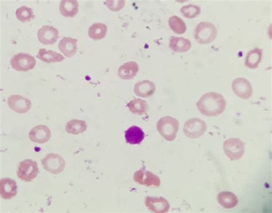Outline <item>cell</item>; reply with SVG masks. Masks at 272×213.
I'll return each instance as SVG.
<instances>
[{"instance_id": "obj_1", "label": "cell", "mask_w": 272, "mask_h": 213, "mask_svg": "<svg viewBox=\"0 0 272 213\" xmlns=\"http://www.w3.org/2000/svg\"><path fill=\"white\" fill-rule=\"evenodd\" d=\"M198 109L207 117H217L225 111L226 102L222 95L217 92H208L203 95L196 103Z\"/></svg>"}, {"instance_id": "obj_2", "label": "cell", "mask_w": 272, "mask_h": 213, "mask_svg": "<svg viewBox=\"0 0 272 213\" xmlns=\"http://www.w3.org/2000/svg\"><path fill=\"white\" fill-rule=\"evenodd\" d=\"M157 130L161 136L168 142L175 140L179 128V123L177 119L166 116L159 119L156 125Z\"/></svg>"}, {"instance_id": "obj_3", "label": "cell", "mask_w": 272, "mask_h": 213, "mask_svg": "<svg viewBox=\"0 0 272 213\" xmlns=\"http://www.w3.org/2000/svg\"><path fill=\"white\" fill-rule=\"evenodd\" d=\"M217 36V29L210 22H201L196 27L194 39L199 44L206 45L213 42Z\"/></svg>"}, {"instance_id": "obj_4", "label": "cell", "mask_w": 272, "mask_h": 213, "mask_svg": "<svg viewBox=\"0 0 272 213\" xmlns=\"http://www.w3.org/2000/svg\"><path fill=\"white\" fill-rule=\"evenodd\" d=\"M206 130V123L199 118L188 119L184 125L183 132L190 139H196L202 137Z\"/></svg>"}, {"instance_id": "obj_5", "label": "cell", "mask_w": 272, "mask_h": 213, "mask_svg": "<svg viewBox=\"0 0 272 213\" xmlns=\"http://www.w3.org/2000/svg\"><path fill=\"white\" fill-rule=\"evenodd\" d=\"M224 150L230 160H239L244 154L245 144L240 139L231 138L224 142Z\"/></svg>"}, {"instance_id": "obj_6", "label": "cell", "mask_w": 272, "mask_h": 213, "mask_svg": "<svg viewBox=\"0 0 272 213\" xmlns=\"http://www.w3.org/2000/svg\"><path fill=\"white\" fill-rule=\"evenodd\" d=\"M10 63L14 70L22 72H27L33 70L36 64V60L32 56L25 53L15 55L10 59Z\"/></svg>"}, {"instance_id": "obj_7", "label": "cell", "mask_w": 272, "mask_h": 213, "mask_svg": "<svg viewBox=\"0 0 272 213\" xmlns=\"http://www.w3.org/2000/svg\"><path fill=\"white\" fill-rule=\"evenodd\" d=\"M38 173L39 167L36 162L31 159H25L20 163L17 175L22 181L31 182L36 178Z\"/></svg>"}, {"instance_id": "obj_8", "label": "cell", "mask_w": 272, "mask_h": 213, "mask_svg": "<svg viewBox=\"0 0 272 213\" xmlns=\"http://www.w3.org/2000/svg\"><path fill=\"white\" fill-rule=\"evenodd\" d=\"M44 169L53 174H59L65 170V160L58 154H48L41 160Z\"/></svg>"}, {"instance_id": "obj_9", "label": "cell", "mask_w": 272, "mask_h": 213, "mask_svg": "<svg viewBox=\"0 0 272 213\" xmlns=\"http://www.w3.org/2000/svg\"><path fill=\"white\" fill-rule=\"evenodd\" d=\"M134 181L139 185L148 187H159L161 181L159 177L152 172L146 171L144 168L136 172L134 177Z\"/></svg>"}, {"instance_id": "obj_10", "label": "cell", "mask_w": 272, "mask_h": 213, "mask_svg": "<svg viewBox=\"0 0 272 213\" xmlns=\"http://www.w3.org/2000/svg\"><path fill=\"white\" fill-rule=\"evenodd\" d=\"M232 89L234 93L241 99H248L253 95L251 82L244 77L237 78L233 80Z\"/></svg>"}, {"instance_id": "obj_11", "label": "cell", "mask_w": 272, "mask_h": 213, "mask_svg": "<svg viewBox=\"0 0 272 213\" xmlns=\"http://www.w3.org/2000/svg\"><path fill=\"white\" fill-rule=\"evenodd\" d=\"M7 105L18 114H25L31 109V101L19 95H13L7 99Z\"/></svg>"}, {"instance_id": "obj_12", "label": "cell", "mask_w": 272, "mask_h": 213, "mask_svg": "<svg viewBox=\"0 0 272 213\" xmlns=\"http://www.w3.org/2000/svg\"><path fill=\"white\" fill-rule=\"evenodd\" d=\"M145 204L148 210L153 213H167L170 209L169 202L163 197H146Z\"/></svg>"}, {"instance_id": "obj_13", "label": "cell", "mask_w": 272, "mask_h": 213, "mask_svg": "<svg viewBox=\"0 0 272 213\" xmlns=\"http://www.w3.org/2000/svg\"><path fill=\"white\" fill-rule=\"evenodd\" d=\"M59 37L58 29L50 25H44L37 32V38L44 45H52L57 42Z\"/></svg>"}, {"instance_id": "obj_14", "label": "cell", "mask_w": 272, "mask_h": 213, "mask_svg": "<svg viewBox=\"0 0 272 213\" xmlns=\"http://www.w3.org/2000/svg\"><path fill=\"white\" fill-rule=\"evenodd\" d=\"M51 137V131L47 126L45 125L34 127L29 133L30 140L39 144L46 143L50 140Z\"/></svg>"}, {"instance_id": "obj_15", "label": "cell", "mask_w": 272, "mask_h": 213, "mask_svg": "<svg viewBox=\"0 0 272 213\" xmlns=\"http://www.w3.org/2000/svg\"><path fill=\"white\" fill-rule=\"evenodd\" d=\"M16 181L10 178H3L0 181V194L3 200H10L17 195Z\"/></svg>"}, {"instance_id": "obj_16", "label": "cell", "mask_w": 272, "mask_h": 213, "mask_svg": "<svg viewBox=\"0 0 272 213\" xmlns=\"http://www.w3.org/2000/svg\"><path fill=\"white\" fill-rule=\"evenodd\" d=\"M59 49L65 57L71 58L77 53L78 40L71 37H63L58 45Z\"/></svg>"}, {"instance_id": "obj_17", "label": "cell", "mask_w": 272, "mask_h": 213, "mask_svg": "<svg viewBox=\"0 0 272 213\" xmlns=\"http://www.w3.org/2000/svg\"><path fill=\"white\" fill-rule=\"evenodd\" d=\"M156 91V86L152 81L142 80L136 83L134 87L135 94L141 98H147L152 96Z\"/></svg>"}, {"instance_id": "obj_18", "label": "cell", "mask_w": 272, "mask_h": 213, "mask_svg": "<svg viewBox=\"0 0 272 213\" xmlns=\"http://www.w3.org/2000/svg\"><path fill=\"white\" fill-rule=\"evenodd\" d=\"M139 66L137 63L129 62L124 63L119 69V76L122 80H132L138 72Z\"/></svg>"}, {"instance_id": "obj_19", "label": "cell", "mask_w": 272, "mask_h": 213, "mask_svg": "<svg viewBox=\"0 0 272 213\" xmlns=\"http://www.w3.org/2000/svg\"><path fill=\"white\" fill-rule=\"evenodd\" d=\"M127 143L130 144H139L144 140L145 133L137 126H132L125 132Z\"/></svg>"}, {"instance_id": "obj_20", "label": "cell", "mask_w": 272, "mask_h": 213, "mask_svg": "<svg viewBox=\"0 0 272 213\" xmlns=\"http://www.w3.org/2000/svg\"><path fill=\"white\" fill-rule=\"evenodd\" d=\"M59 10L62 16L74 17L79 12V4L76 0H62L60 2Z\"/></svg>"}, {"instance_id": "obj_21", "label": "cell", "mask_w": 272, "mask_h": 213, "mask_svg": "<svg viewBox=\"0 0 272 213\" xmlns=\"http://www.w3.org/2000/svg\"><path fill=\"white\" fill-rule=\"evenodd\" d=\"M169 47L177 53H184L191 49V43L190 40L183 37L172 36L169 40Z\"/></svg>"}, {"instance_id": "obj_22", "label": "cell", "mask_w": 272, "mask_h": 213, "mask_svg": "<svg viewBox=\"0 0 272 213\" xmlns=\"http://www.w3.org/2000/svg\"><path fill=\"white\" fill-rule=\"evenodd\" d=\"M263 55V50L260 48H255L249 51L245 59V66L252 70L258 69L260 63L262 62Z\"/></svg>"}, {"instance_id": "obj_23", "label": "cell", "mask_w": 272, "mask_h": 213, "mask_svg": "<svg viewBox=\"0 0 272 213\" xmlns=\"http://www.w3.org/2000/svg\"><path fill=\"white\" fill-rule=\"evenodd\" d=\"M217 200L221 206L225 209H229L235 208L239 203V200L235 194L229 192L219 193Z\"/></svg>"}, {"instance_id": "obj_24", "label": "cell", "mask_w": 272, "mask_h": 213, "mask_svg": "<svg viewBox=\"0 0 272 213\" xmlns=\"http://www.w3.org/2000/svg\"><path fill=\"white\" fill-rule=\"evenodd\" d=\"M128 107L132 114L138 115L146 114L149 110V105L145 100L136 99L130 101Z\"/></svg>"}, {"instance_id": "obj_25", "label": "cell", "mask_w": 272, "mask_h": 213, "mask_svg": "<svg viewBox=\"0 0 272 213\" xmlns=\"http://www.w3.org/2000/svg\"><path fill=\"white\" fill-rule=\"evenodd\" d=\"M37 57L41 61L47 63L61 62L65 59L62 55L43 48L39 50Z\"/></svg>"}, {"instance_id": "obj_26", "label": "cell", "mask_w": 272, "mask_h": 213, "mask_svg": "<svg viewBox=\"0 0 272 213\" xmlns=\"http://www.w3.org/2000/svg\"><path fill=\"white\" fill-rule=\"evenodd\" d=\"M107 25L98 22L94 23L89 28V36L94 40H100L105 38L107 34Z\"/></svg>"}, {"instance_id": "obj_27", "label": "cell", "mask_w": 272, "mask_h": 213, "mask_svg": "<svg viewBox=\"0 0 272 213\" xmlns=\"http://www.w3.org/2000/svg\"><path fill=\"white\" fill-rule=\"evenodd\" d=\"M88 125L85 121L73 119L67 123L66 131L67 133L78 135L79 134L86 132Z\"/></svg>"}, {"instance_id": "obj_28", "label": "cell", "mask_w": 272, "mask_h": 213, "mask_svg": "<svg viewBox=\"0 0 272 213\" xmlns=\"http://www.w3.org/2000/svg\"><path fill=\"white\" fill-rule=\"evenodd\" d=\"M168 23L173 32L177 35H182L186 32V25L184 21L179 17L173 16L170 17Z\"/></svg>"}, {"instance_id": "obj_29", "label": "cell", "mask_w": 272, "mask_h": 213, "mask_svg": "<svg viewBox=\"0 0 272 213\" xmlns=\"http://www.w3.org/2000/svg\"><path fill=\"white\" fill-rule=\"evenodd\" d=\"M16 16L17 20L22 22H29L35 18L32 9L25 6H22L16 10Z\"/></svg>"}, {"instance_id": "obj_30", "label": "cell", "mask_w": 272, "mask_h": 213, "mask_svg": "<svg viewBox=\"0 0 272 213\" xmlns=\"http://www.w3.org/2000/svg\"><path fill=\"white\" fill-rule=\"evenodd\" d=\"M180 13L184 17L193 18L197 17L201 14V8L196 5H185L180 9Z\"/></svg>"}, {"instance_id": "obj_31", "label": "cell", "mask_w": 272, "mask_h": 213, "mask_svg": "<svg viewBox=\"0 0 272 213\" xmlns=\"http://www.w3.org/2000/svg\"><path fill=\"white\" fill-rule=\"evenodd\" d=\"M105 4L107 5L108 7L112 11H115V12H118L121 9H123L125 5L124 1H107L105 2Z\"/></svg>"}]
</instances>
